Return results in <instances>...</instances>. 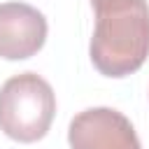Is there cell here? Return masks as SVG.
Returning <instances> with one entry per match:
<instances>
[{"label":"cell","mask_w":149,"mask_h":149,"mask_svg":"<svg viewBox=\"0 0 149 149\" xmlns=\"http://www.w3.org/2000/svg\"><path fill=\"white\" fill-rule=\"evenodd\" d=\"M56 114V95L47 79L35 72L9 77L0 86V130L16 142L42 140Z\"/></svg>","instance_id":"obj_2"},{"label":"cell","mask_w":149,"mask_h":149,"mask_svg":"<svg viewBox=\"0 0 149 149\" xmlns=\"http://www.w3.org/2000/svg\"><path fill=\"white\" fill-rule=\"evenodd\" d=\"M72 149H142L128 116L112 107H91L79 112L68 128Z\"/></svg>","instance_id":"obj_3"},{"label":"cell","mask_w":149,"mask_h":149,"mask_svg":"<svg viewBox=\"0 0 149 149\" xmlns=\"http://www.w3.org/2000/svg\"><path fill=\"white\" fill-rule=\"evenodd\" d=\"M95 28L88 47L91 63L105 77H128L149 56L147 0H91Z\"/></svg>","instance_id":"obj_1"},{"label":"cell","mask_w":149,"mask_h":149,"mask_svg":"<svg viewBox=\"0 0 149 149\" xmlns=\"http://www.w3.org/2000/svg\"><path fill=\"white\" fill-rule=\"evenodd\" d=\"M47 42V19L26 2L0 5V58L26 61Z\"/></svg>","instance_id":"obj_4"}]
</instances>
